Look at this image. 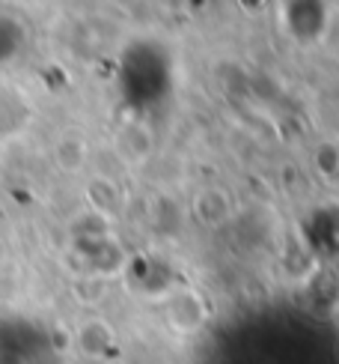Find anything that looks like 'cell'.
I'll return each mask as SVG.
<instances>
[{
  "instance_id": "cell-1",
  "label": "cell",
  "mask_w": 339,
  "mask_h": 364,
  "mask_svg": "<svg viewBox=\"0 0 339 364\" xmlns=\"http://www.w3.org/2000/svg\"><path fill=\"white\" fill-rule=\"evenodd\" d=\"M152 149V134L149 129L137 126V123H128L126 129L119 132V156L126 161H143Z\"/></svg>"
},
{
  "instance_id": "cell-2",
  "label": "cell",
  "mask_w": 339,
  "mask_h": 364,
  "mask_svg": "<svg viewBox=\"0 0 339 364\" xmlns=\"http://www.w3.org/2000/svg\"><path fill=\"white\" fill-rule=\"evenodd\" d=\"M57 164L63 171H81L87 164V144L78 138V134H63L57 141Z\"/></svg>"
}]
</instances>
